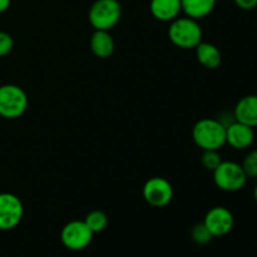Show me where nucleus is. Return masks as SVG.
Returning a JSON list of instances; mask_svg holds the SVG:
<instances>
[{"label":"nucleus","instance_id":"f8f14e48","mask_svg":"<svg viewBox=\"0 0 257 257\" xmlns=\"http://www.w3.org/2000/svg\"><path fill=\"white\" fill-rule=\"evenodd\" d=\"M150 10L160 22H172L182 12L181 0H151Z\"/></svg>","mask_w":257,"mask_h":257},{"label":"nucleus","instance_id":"39448f33","mask_svg":"<svg viewBox=\"0 0 257 257\" xmlns=\"http://www.w3.org/2000/svg\"><path fill=\"white\" fill-rule=\"evenodd\" d=\"M213 182L225 192H237L245 187L247 176L243 172L241 165L232 161H222L213 171Z\"/></svg>","mask_w":257,"mask_h":257},{"label":"nucleus","instance_id":"2eb2a0df","mask_svg":"<svg viewBox=\"0 0 257 257\" xmlns=\"http://www.w3.org/2000/svg\"><path fill=\"white\" fill-rule=\"evenodd\" d=\"M181 7L186 17L198 20L213 12L216 0H181Z\"/></svg>","mask_w":257,"mask_h":257},{"label":"nucleus","instance_id":"9b49d317","mask_svg":"<svg viewBox=\"0 0 257 257\" xmlns=\"http://www.w3.org/2000/svg\"><path fill=\"white\" fill-rule=\"evenodd\" d=\"M233 115L237 122L252 128L257 127V94L241 98L233 109Z\"/></svg>","mask_w":257,"mask_h":257},{"label":"nucleus","instance_id":"7ed1b4c3","mask_svg":"<svg viewBox=\"0 0 257 257\" xmlns=\"http://www.w3.org/2000/svg\"><path fill=\"white\" fill-rule=\"evenodd\" d=\"M122 7L118 0H95L88 12V20L94 30H108L119 22Z\"/></svg>","mask_w":257,"mask_h":257},{"label":"nucleus","instance_id":"6ab92c4d","mask_svg":"<svg viewBox=\"0 0 257 257\" xmlns=\"http://www.w3.org/2000/svg\"><path fill=\"white\" fill-rule=\"evenodd\" d=\"M241 167L247 178H257V150L251 151L245 156Z\"/></svg>","mask_w":257,"mask_h":257},{"label":"nucleus","instance_id":"dca6fc26","mask_svg":"<svg viewBox=\"0 0 257 257\" xmlns=\"http://www.w3.org/2000/svg\"><path fill=\"white\" fill-rule=\"evenodd\" d=\"M84 222L93 233H99L104 231L105 227L108 226V216L100 210L90 211L85 216Z\"/></svg>","mask_w":257,"mask_h":257},{"label":"nucleus","instance_id":"412c9836","mask_svg":"<svg viewBox=\"0 0 257 257\" xmlns=\"http://www.w3.org/2000/svg\"><path fill=\"white\" fill-rule=\"evenodd\" d=\"M233 2L242 10H253L257 8V0H233Z\"/></svg>","mask_w":257,"mask_h":257},{"label":"nucleus","instance_id":"f3484780","mask_svg":"<svg viewBox=\"0 0 257 257\" xmlns=\"http://www.w3.org/2000/svg\"><path fill=\"white\" fill-rule=\"evenodd\" d=\"M191 237H192L193 242L197 243V245H206V243L211 242L213 236L206 227L205 223L201 222L193 226L192 231H191Z\"/></svg>","mask_w":257,"mask_h":257},{"label":"nucleus","instance_id":"423d86ee","mask_svg":"<svg viewBox=\"0 0 257 257\" xmlns=\"http://www.w3.org/2000/svg\"><path fill=\"white\" fill-rule=\"evenodd\" d=\"M94 233L89 230L84 221H70L63 227L60 232V240L67 248L72 251H79L88 247L92 242Z\"/></svg>","mask_w":257,"mask_h":257},{"label":"nucleus","instance_id":"0eeeda50","mask_svg":"<svg viewBox=\"0 0 257 257\" xmlns=\"http://www.w3.org/2000/svg\"><path fill=\"white\" fill-rule=\"evenodd\" d=\"M24 216V206L18 196L0 193V230L10 231L17 227Z\"/></svg>","mask_w":257,"mask_h":257},{"label":"nucleus","instance_id":"ddd939ff","mask_svg":"<svg viewBox=\"0 0 257 257\" xmlns=\"http://www.w3.org/2000/svg\"><path fill=\"white\" fill-rule=\"evenodd\" d=\"M90 49L97 58H109L115 49L114 39L108 30H94L90 38Z\"/></svg>","mask_w":257,"mask_h":257},{"label":"nucleus","instance_id":"a211bd4d","mask_svg":"<svg viewBox=\"0 0 257 257\" xmlns=\"http://www.w3.org/2000/svg\"><path fill=\"white\" fill-rule=\"evenodd\" d=\"M222 162V158H221L220 153L216 150H208L203 151L202 156H201V163H202L203 167L208 171H215L218 166Z\"/></svg>","mask_w":257,"mask_h":257},{"label":"nucleus","instance_id":"20e7f679","mask_svg":"<svg viewBox=\"0 0 257 257\" xmlns=\"http://www.w3.org/2000/svg\"><path fill=\"white\" fill-rule=\"evenodd\" d=\"M28 108V95L23 88L15 84L0 87V115L7 119L22 117Z\"/></svg>","mask_w":257,"mask_h":257},{"label":"nucleus","instance_id":"4468645a","mask_svg":"<svg viewBox=\"0 0 257 257\" xmlns=\"http://www.w3.org/2000/svg\"><path fill=\"white\" fill-rule=\"evenodd\" d=\"M195 49L196 57H197V60L202 67L207 68V69H216V68L220 67L222 57H221V52L216 45L211 44V43L201 42Z\"/></svg>","mask_w":257,"mask_h":257},{"label":"nucleus","instance_id":"f03ea898","mask_svg":"<svg viewBox=\"0 0 257 257\" xmlns=\"http://www.w3.org/2000/svg\"><path fill=\"white\" fill-rule=\"evenodd\" d=\"M202 29L192 18H176L168 28L171 43L181 49H193L202 42Z\"/></svg>","mask_w":257,"mask_h":257},{"label":"nucleus","instance_id":"f257e3e1","mask_svg":"<svg viewBox=\"0 0 257 257\" xmlns=\"http://www.w3.org/2000/svg\"><path fill=\"white\" fill-rule=\"evenodd\" d=\"M192 138L202 151H218L226 145V127L215 118H203L193 125Z\"/></svg>","mask_w":257,"mask_h":257},{"label":"nucleus","instance_id":"4be33fe9","mask_svg":"<svg viewBox=\"0 0 257 257\" xmlns=\"http://www.w3.org/2000/svg\"><path fill=\"white\" fill-rule=\"evenodd\" d=\"M10 3H12V0H0V14L9 9Z\"/></svg>","mask_w":257,"mask_h":257},{"label":"nucleus","instance_id":"1a4fd4ad","mask_svg":"<svg viewBox=\"0 0 257 257\" xmlns=\"http://www.w3.org/2000/svg\"><path fill=\"white\" fill-rule=\"evenodd\" d=\"M203 223L212 233L213 237H221V236L227 235L232 230L235 218L228 208L223 206H216L206 213Z\"/></svg>","mask_w":257,"mask_h":257},{"label":"nucleus","instance_id":"6e6552de","mask_svg":"<svg viewBox=\"0 0 257 257\" xmlns=\"http://www.w3.org/2000/svg\"><path fill=\"white\" fill-rule=\"evenodd\" d=\"M143 198L153 207H165L172 201V185L163 177H152L145 183L142 190Z\"/></svg>","mask_w":257,"mask_h":257},{"label":"nucleus","instance_id":"aec40b11","mask_svg":"<svg viewBox=\"0 0 257 257\" xmlns=\"http://www.w3.org/2000/svg\"><path fill=\"white\" fill-rule=\"evenodd\" d=\"M13 47H14V40H13L12 35L0 30V58L9 54L13 50Z\"/></svg>","mask_w":257,"mask_h":257},{"label":"nucleus","instance_id":"9d476101","mask_svg":"<svg viewBox=\"0 0 257 257\" xmlns=\"http://www.w3.org/2000/svg\"><path fill=\"white\" fill-rule=\"evenodd\" d=\"M255 141L253 128L235 120L226 127V143L235 150H245L251 147Z\"/></svg>","mask_w":257,"mask_h":257},{"label":"nucleus","instance_id":"5701e85b","mask_svg":"<svg viewBox=\"0 0 257 257\" xmlns=\"http://www.w3.org/2000/svg\"><path fill=\"white\" fill-rule=\"evenodd\" d=\"M253 198H255V201L257 202V183H256L255 188H253Z\"/></svg>","mask_w":257,"mask_h":257}]
</instances>
